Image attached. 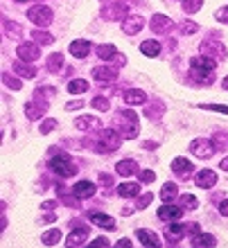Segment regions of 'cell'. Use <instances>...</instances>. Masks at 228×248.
<instances>
[{"label": "cell", "mask_w": 228, "mask_h": 248, "mask_svg": "<svg viewBox=\"0 0 228 248\" xmlns=\"http://www.w3.org/2000/svg\"><path fill=\"white\" fill-rule=\"evenodd\" d=\"M117 124H120V133L124 140H133L138 136V115L133 111H120L117 113Z\"/></svg>", "instance_id": "obj_1"}, {"label": "cell", "mask_w": 228, "mask_h": 248, "mask_svg": "<svg viewBox=\"0 0 228 248\" xmlns=\"http://www.w3.org/2000/svg\"><path fill=\"white\" fill-rule=\"evenodd\" d=\"M52 154H54V158L50 160V170H52L57 176L70 178V176H75V174H77L79 167L72 163V160L65 156V154H57V151H52Z\"/></svg>", "instance_id": "obj_2"}, {"label": "cell", "mask_w": 228, "mask_h": 248, "mask_svg": "<svg viewBox=\"0 0 228 248\" xmlns=\"http://www.w3.org/2000/svg\"><path fill=\"white\" fill-rule=\"evenodd\" d=\"M120 142H122V133L113 129H102L98 138V151H104V154H111V151L120 149Z\"/></svg>", "instance_id": "obj_3"}, {"label": "cell", "mask_w": 228, "mask_h": 248, "mask_svg": "<svg viewBox=\"0 0 228 248\" xmlns=\"http://www.w3.org/2000/svg\"><path fill=\"white\" fill-rule=\"evenodd\" d=\"M190 151L195 154L196 158H212L217 151V142L215 140H208V138H196V140H192L190 142Z\"/></svg>", "instance_id": "obj_4"}, {"label": "cell", "mask_w": 228, "mask_h": 248, "mask_svg": "<svg viewBox=\"0 0 228 248\" xmlns=\"http://www.w3.org/2000/svg\"><path fill=\"white\" fill-rule=\"evenodd\" d=\"M27 18L32 20L34 25H39V27H46L52 23V9L46 5H34L27 9Z\"/></svg>", "instance_id": "obj_5"}, {"label": "cell", "mask_w": 228, "mask_h": 248, "mask_svg": "<svg viewBox=\"0 0 228 248\" xmlns=\"http://www.w3.org/2000/svg\"><path fill=\"white\" fill-rule=\"evenodd\" d=\"M199 50H201V54H206V57H210V59H215L217 63L219 61L226 59V47H224V43H219V41H203L201 46H199Z\"/></svg>", "instance_id": "obj_6"}, {"label": "cell", "mask_w": 228, "mask_h": 248, "mask_svg": "<svg viewBox=\"0 0 228 248\" xmlns=\"http://www.w3.org/2000/svg\"><path fill=\"white\" fill-rule=\"evenodd\" d=\"M104 20H124L127 18V2H113V5L102 9Z\"/></svg>", "instance_id": "obj_7"}, {"label": "cell", "mask_w": 228, "mask_h": 248, "mask_svg": "<svg viewBox=\"0 0 228 248\" xmlns=\"http://www.w3.org/2000/svg\"><path fill=\"white\" fill-rule=\"evenodd\" d=\"M20 61H27V63H34V61L41 57V50L36 43H20L18 50H16Z\"/></svg>", "instance_id": "obj_8"}, {"label": "cell", "mask_w": 228, "mask_h": 248, "mask_svg": "<svg viewBox=\"0 0 228 248\" xmlns=\"http://www.w3.org/2000/svg\"><path fill=\"white\" fill-rule=\"evenodd\" d=\"M156 215H158V219H161V221H181L183 208L172 205V203H165V205H161V208H158Z\"/></svg>", "instance_id": "obj_9"}, {"label": "cell", "mask_w": 228, "mask_h": 248, "mask_svg": "<svg viewBox=\"0 0 228 248\" xmlns=\"http://www.w3.org/2000/svg\"><path fill=\"white\" fill-rule=\"evenodd\" d=\"M46 108H48V104L41 97H36L34 102H27V104H25L27 120H41L43 115H46Z\"/></svg>", "instance_id": "obj_10"}, {"label": "cell", "mask_w": 228, "mask_h": 248, "mask_svg": "<svg viewBox=\"0 0 228 248\" xmlns=\"http://www.w3.org/2000/svg\"><path fill=\"white\" fill-rule=\"evenodd\" d=\"M93 77H95L98 84H113V81H117V70L109 68V65H99V68L93 70Z\"/></svg>", "instance_id": "obj_11"}, {"label": "cell", "mask_w": 228, "mask_h": 248, "mask_svg": "<svg viewBox=\"0 0 228 248\" xmlns=\"http://www.w3.org/2000/svg\"><path fill=\"white\" fill-rule=\"evenodd\" d=\"M143 27H145V18H143V16H127V18L122 20V32L129 34V36L138 34Z\"/></svg>", "instance_id": "obj_12"}, {"label": "cell", "mask_w": 228, "mask_h": 248, "mask_svg": "<svg viewBox=\"0 0 228 248\" xmlns=\"http://www.w3.org/2000/svg\"><path fill=\"white\" fill-rule=\"evenodd\" d=\"M151 25V32L154 34H167L172 27V20L165 16V14H154V18L149 20Z\"/></svg>", "instance_id": "obj_13"}, {"label": "cell", "mask_w": 228, "mask_h": 248, "mask_svg": "<svg viewBox=\"0 0 228 248\" xmlns=\"http://www.w3.org/2000/svg\"><path fill=\"white\" fill-rule=\"evenodd\" d=\"M88 219H91V223H95L98 228H104V230H115V219L109 215H104V212H91L88 215Z\"/></svg>", "instance_id": "obj_14"}, {"label": "cell", "mask_w": 228, "mask_h": 248, "mask_svg": "<svg viewBox=\"0 0 228 248\" xmlns=\"http://www.w3.org/2000/svg\"><path fill=\"white\" fill-rule=\"evenodd\" d=\"M215 68H217V61L206 57V54L190 59V70H215Z\"/></svg>", "instance_id": "obj_15"}, {"label": "cell", "mask_w": 228, "mask_h": 248, "mask_svg": "<svg viewBox=\"0 0 228 248\" xmlns=\"http://www.w3.org/2000/svg\"><path fill=\"white\" fill-rule=\"evenodd\" d=\"M185 232H188V226H181L179 221H172V226L165 228V237H167L170 244H179V239H181Z\"/></svg>", "instance_id": "obj_16"}, {"label": "cell", "mask_w": 228, "mask_h": 248, "mask_svg": "<svg viewBox=\"0 0 228 248\" xmlns=\"http://www.w3.org/2000/svg\"><path fill=\"white\" fill-rule=\"evenodd\" d=\"M75 126L79 131H99L102 129V122L98 118H93V115H81V118L75 120Z\"/></svg>", "instance_id": "obj_17"}, {"label": "cell", "mask_w": 228, "mask_h": 248, "mask_svg": "<svg viewBox=\"0 0 228 248\" xmlns=\"http://www.w3.org/2000/svg\"><path fill=\"white\" fill-rule=\"evenodd\" d=\"M195 183L199 185L201 189H208V187H212V185L217 183V174L212 170H201L199 174H196Z\"/></svg>", "instance_id": "obj_18"}, {"label": "cell", "mask_w": 228, "mask_h": 248, "mask_svg": "<svg viewBox=\"0 0 228 248\" xmlns=\"http://www.w3.org/2000/svg\"><path fill=\"white\" fill-rule=\"evenodd\" d=\"M86 237H88V228L81 226V228H75L70 235L65 237V244H68V246H84Z\"/></svg>", "instance_id": "obj_19"}, {"label": "cell", "mask_w": 228, "mask_h": 248, "mask_svg": "<svg viewBox=\"0 0 228 248\" xmlns=\"http://www.w3.org/2000/svg\"><path fill=\"white\" fill-rule=\"evenodd\" d=\"M136 237L140 239V244L143 246H158V235L154 232V230H147V228H138L136 230Z\"/></svg>", "instance_id": "obj_20"}, {"label": "cell", "mask_w": 228, "mask_h": 248, "mask_svg": "<svg viewBox=\"0 0 228 248\" xmlns=\"http://www.w3.org/2000/svg\"><path fill=\"white\" fill-rule=\"evenodd\" d=\"M68 50H70L72 57L84 59V57H88V52H91V43H88V41H72Z\"/></svg>", "instance_id": "obj_21"}, {"label": "cell", "mask_w": 228, "mask_h": 248, "mask_svg": "<svg viewBox=\"0 0 228 248\" xmlns=\"http://www.w3.org/2000/svg\"><path fill=\"white\" fill-rule=\"evenodd\" d=\"M124 102L129 106H138V104H145L147 102V95L143 91H136V88H129V91H124Z\"/></svg>", "instance_id": "obj_22"}, {"label": "cell", "mask_w": 228, "mask_h": 248, "mask_svg": "<svg viewBox=\"0 0 228 248\" xmlns=\"http://www.w3.org/2000/svg\"><path fill=\"white\" fill-rule=\"evenodd\" d=\"M72 192H75V196H79V199H91V196L95 194V183L81 181V183H77L72 187Z\"/></svg>", "instance_id": "obj_23"}, {"label": "cell", "mask_w": 228, "mask_h": 248, "mask_svg": "<svg viewBox=\"0 0 228 248\" xmlns=\"http://www.w3.org/2000/svg\"><path fill=\"white\" fill-rule=\"evenodd\" d=\"M14 72H16V75H20L23 79H34V77H36V68H34V65H30L27 61H16V63H14Z\"/></svg>", "instance_id": "obj_24"}, {"label": "cell", "mask_w": 228, "mask_h": 248, "mask_svg": "<svg viewBox=\"0 0 228 248\" xmlns=\"http://www.w3.org/2000/svg\"><path fill=\"white\" fill-rule=\"evenodd\" d=\"M115 170H117V174L120 176H131V174H136L138 171V165H136V160H129V158H124V160H120V163L115 165Z\"/></svg>", "instance_id": "obj_25"}, {"label": "cell", "mask_w": 228, "mask_h": 248, "mask_svg": "<svg viewBox=\"0 0 228 248\" xmlns=\"http://www.w3.org/2000/svg\"><path fill=\"white\" fill-rule=\"evenodd\" d=\"M172 171H176L179 176H188L190 171H192V163H190L188 158H174L172 160Z\"/></svg>", "instance_id": "obj_26"}, {"label": "cell", "mask_w": 228, "mask_h": 248, "mask_svg": "<svg viewBox=\"0 0 228 248\" xmlns=\"http://www.w3.org/2000/svg\"><path fill=\"white\" fill-rule=\"evenodd\" d=\"M140 52L145 57H158L161 54V43L158 41H143L140 43Z\"/></svg>", "instance_id": "obj_27"}, {"label": "cell", "mask_w": 228, "mask_h": 248, "mask_svg": "<svg viewBox=\"0 0 228 248\" xmlns=\"http://www.w3.org/2000/svg\"><path fill=\"white\" fill-rule=\"evenodd\" d=\"M217 239L212 235H208V232H199V235L192 237V246L195 248H201V246H215Z\"/></svg>", "instance_id": "obj_28"}, {"label": "cell", "mask_w": 228, "mask_h": 248, "mask_svg": "<svg viewBox=\"0 0 228 248\" xmlns=\"http://www.w3.org/2000/svg\"><path fill=\"white\" fill-rule=\"evenodd\" d=\"M190 75H192V79L199 81V84H212V81H215L212 70H190Z\"/></svg>", "instance_id": "obj_29"}, {"label": "cell", "mask_w": 228, "mask_h": 248, "mask_svg": "<svg viewBox=\"0 0 228 248\" xmlns=\"http://www.w3.org/2000/svg\"><path fill=\"white\" fill-rule=\"evenodd\" d=\"M48 72H59L61 68H64V54H59V52H54V54H50L48 57Z\"/></svg>", "instance_id": "obj_30"}, {"label": "cell", "mask_w": 228, "mask_h": 248, "mask_svg": "<svg viewBox=\"0 0 228 248\" xmlns=\"http://www.w3.org/2000/svg\"><path fill=\"white\" fill-rule=\"evenodd\" d=\"M117 47L115 46H98V57L104 61H113L117 57Z\"/></svg>", "instance_id": "obj_31"}, {"label": "cell", "mask_w": 228, "mask_h": 248, "mask_svg": "<svg viewBox=\"0 0 228 248\" xmlns=\"http://www.w3.org/2000/svg\"><path fill=\"white\" fill-rule=\"evenodd\" d=\"M138 192H140V185L138 183H122L120 187H117V194L124 196V199H129V196H138Z\"/></svg>", "instance_id": "obj_32"}, {"label": "cell", "mask_w": 228, "mask_h": 248, "mask_svg": "<svg viewBox=\"0 0 228 248\" xmlns=\"http://www.w3.org/2000/svg\"><path fill=\"white\" fill-rule=\"evenodd\" d=\"M86 91H88V81H84V79H72L68 84V93H72V95H81Z\"/></svg>", "instance_id": "obj_33"}, {"label": "cell", "mask_w": 228, "mask_h": 248, "mask_svg": "<svg viewBox=\"0 0 228 248\" xmlns=\"http://www.w3.org/2000/svg\"><path fill=\"white\" fill-rule=\"evenodd\" d=\"M32 39L36 41V43H39V46H50V43H54L52 34L43 32V30H34V32H32Z\"/></svg>", "instance_id": "obj_34"}, {"label": "cell", "mask_w": 228, "mask_h": 248, "mask_svg": "<svg viewBox=\"0 0 228 248\" xmlns=\"http://www.w3.org/2000/svg\"><path fill=\"white\" fill-rule=\"evenodd\" d=\"M176 183H165L163 185V189H161V199H163L165 203H170V201H174V196H176Z\"/></svg>", "instance_id": "obj_35"}, {"label": "cell", "mask_w": 228, "mask_h": 248, "mask_svg": "<svg viewBox=\"0 0 228 248\" xmlns=\"http://www.w3.org/2000/svg\"><path fill=\"white\" fill-rule=\"evenodd\" d=\"M59 239H61V232H59V230H48V232H43V237H41V242L46 244V246H54V244H59Z\"/></svg>", "instance_id": "obj_36"}, {"label": "cell", "mask_w": 228, "mask_h": 248, "mask_svg": "<svg viewBox=\"0 0 228 248\" xmlns=\"http://www.w3.org/2000/svg\"><path fill=\"white\" fill-rule=\"evenodd\" d=\"M181 208H185V210H196V208H199V201H196V196H195V194H183V196H181Z\"/></svg>", "instance_id": "obj_37"}, {"label": "cell", "mask_w": 228, "mask_h": 248, "mask_svg": "<svg viewBox=\"0 0 228 248\" xmlns=\"http://www.w3.org/2000/svg\"><path fill=\"white\" fill-rule=\"evenodd\" d=\"M2 81H5V86H9V88H14V91H20L23 88V81L16 77H12L9 72H2Z\"/></svg>", "instance_id": "obj_38"}, {"label": "cell", "mask_w": 228, "mask_h": 248, "mask_svg": "<svg viewBox=\"0 0 228 248\" xmlns=\"http://www.w3.org/2000/svg\"><path fill=\"white\" fill-rule=\"evenodd\" d=\"M161 113H163V104H161V102H156V104H149V106H147L145 115H147L149 120H156V118H161Z\"/></svg>", "instance_id": "obj_39"}, {"label": "cell", "mask_w": 228, "mask_h": 248, "mask_svg": "<svg viewBox=\"0 0 228 248\" xmlns=\"http://www.w3.org/2000/svg\"><path fill=\"white\" fill-rule=\"evenodd\" d=\"M203 7V0H183V9L188 14H196Z\"/></svg>", "instance_id": "obj_40"}, {"label": "cell", "mask_w": 228, "mask_h": 248, "mask_svg": "<svg viewBox=\"0 0 228 248\" xmlns=\"http://www.w3.org/2000/svg\"><path fill=\"white\" fill-rule=\"evenodd\" d=\"M91 104H93V108H95V111H99V113H104V111H109V108H111V104H109V99H106V97H95Z\"/></svg>", "instance_id": "obj_41"}, {"label": "cell", "mask_w": 228, "mask_h": 248, "mask_svg": "<svg viewBox=\"0 0 228 248\" xmlns=\"http://www.w3.org/2000/svg\"><path fill=\"white\" fill-rule=\"evenodd\" d=\"M57 129V120H43V122H41V126H39V131L41 133H43V136H46V133H52V131Z\"/></svg>", "instance_id": "obj_42"}, {"label": "cell", "mask_w": 228, "mask_h": 248, "mask_svg": "<svg viewBox=\"0 0 228 248\" xmlns=\"http://www.w3.org/2000/svg\"><path fill=\"white\" fill-rule=\"evenodd\" d=\"M54 95V88L52 86H41V88H36V91H34V97H52Z\"/></svg>", "instance_id": "obj_43"}, {"label": "cell", "mask_w": 228, "mask_h": 248, "mask_svg": "<svg viewBox=\"0 0 228 248\" xmlns=\"http://www.w3.org/2000/svg\"><path fill=\"white\" fill-rule=\"evenodd\" d=\"M181 32L183 34H195V32H199V25L192 23V20H185V23H181Z\"/></svg>", "instance_id": "obj_44"}, {"label": "cell", "mask_w": 228, "mask_h": 248, "mask_svg": "<svg viewBox=\"0 0 228 248\" xmlns=\"http://www.w3.org/2000/svg\"><path fill=\"white\" fill-rule=\"evenodd\" d=\"M203 111H215V113H226L228 115V106H222V104H201Z\"/></svg>", "instance_id": "obj_45"}, {"label": "cell", "mask_w": 228, "mask_h": 248, "mask_svg": "<svg viewBox=\"0 0 228 248\" xmlns=\"http://www.w3.org/2000/svg\"><path fill=\"white\" fill-rule=\"evenodd\" d=\"M215 20H219V23H224V25H228V7H219L215 12Z\"/></svg>", "instance_id": "obj_46"}, {"label": "cell", "mask_w": 228, "mask_h": 248, "mask_svg": "<svg viewBox=\"0 0 228 248\" xmlns=\"http://www.w3.org/2000/svg\"><path fill=\"white\" fill-rule=\"evenodd\" d=\"M151 201H154V194H143V196H140V199H138L136 208H138V210H145V208H147V205H149Z\"/></svg>", "instance_id": "obj_47"}, {"label": "cell", "mask_w": 228, "mask_h": 248, "mask_svg": "<svg viewBox=\"0 0 228 248\" xmlns=\"http://www.w3.org/2000/svg\"><path fill=\"white\" fill-rule=\"evenodd\" d=\"M5 32L14 34V36H20V27L16 23H12V20H5Z\"/></svg>", "instance_id": "obj_48"}, {"label": "cell", "mask_w": 228, "mask_h": 248, "mask_svg": "<svg viewBox=\"0 0 228 248\" xmlns=\"http://www.w3.org/2000/svg\"><path fill=\"white\" fill-rule=\"evenodd\" d=\"M215 142H217V149H228V136L226 133H217Z\"/></svg>", "instance_id": "obj_49"}, {"label": "cell", "mask_w": 228, "mask_h": 248, "mask_svg": "<svg viewBox=\"0 0 228 248\" xmlns=\"http://www.w3.org/2000/svg\"><path fill=\"white\" fill-rule=\"evenodd\" d=\"M154 181V171H140V183H151Z\"/></svg>", "instance_id": "obj_50"}, {"label": "cell", "mask_w": 228, "mask_h": 248, "mask_svg": "<svg viewBox=\"0 0 228 248\" xmlns=\"http://www.w3.org/2000/svg\"><path fill=\"white\" fill-rule=\"evenodd\" d=\"M77 108H84V102L79 99V102H68L65 104V111H77Z\"/></svg>", "instance_id": "obj_51"}, {"label": "cell", "mask_w": 228, "mask_h": 248, "mask_svg": "<svg viewBox=\"0 0 228 248\" xmlns=\"http://www.w3.org/2000/svg\"><path fill=\"white\" fill-rule=\"evenodd\" d=\"M99 181H102V185H104V187H111V185H113V178L109 176V174H99Z\"/></svg>", "instance_id": "obj_52"}, {"label": "cell", "mask_w": 228, "mask_h": 248, "mask_svg": "<svg viewBox=\"0 0 228 248\" xmlns=\"http://www.w3.org/2000/svg\"><path fill=\"white\" fill-rule=\"evenodd\" d=\"M57 205H59L57 201H43V203H41V208H43V210H54Z\"/></svg>", "instance_id": "obj_53"}, {"label": "cell", "mask_w": 228, "mask_h": 248, "mask_svg": "<svg viewBox=\"0 0 228 248\" xmlns=\"http://www.w3.org/2000/svg\"><path fill=\"white\" fill-rule=\"evenodd\" d=\"M91 246H109V239H104V237H99V239L91 242Z\"/></svg>", "instance_id": "obj_54"}, {"label": "cell", "mask_w": 228, "mask_h": 248, "mask_svg": "<svg viewBox=\"0 0 228 248\" xmlns=\"http://www.w3.org/2000/svg\"><path fill=\"white\" fill-rule=\"evenodd\" d=\"M219 212H222L224 217H228V199H226V201L219 203Z\"/></svg>", "instance_id": "obj_55"}, {"label": "cell", "mask_w": 228, "mask_h": 248, "mask_svg": "<svg viewBox=\"0 0 228 248\" xmlns=\"http://www.w3.org/2000/svg\"><path fill=\"white\" fill-rule=\"evenodd\" d=\"M43 221H46V223H52V221H57V217H54L52 212H50V215H46V217H43Z\"/></svg>", "instance_id": "obj_56"}, {"label": "cell", "mask_w": 228, "mask_h": 248, "mask_svg": "<svg viewBox=\"0 0 228 248\" xmlns=\"http://www.w3.org/2000/svg\"><path fill=\"white\" fill-rule=\"evenodd\" d=\"M113 63H117V65H124V63H127V61H124V57H122V54H117L115 59H113Z\"/></svg>", "instance_id": "obj_57"}, {"label": "cell", "mask_w": 228, "mask_h": 248, "mask_svg": "<svg viewBox=\"0 0 228 248\" xmlns=\"http://www.w3.org/2000/svg\"><path fill=\"white\" fill-rule=\"evenodd\" d=\"M117 246H122V248H129V246H131V242H129V239H120V242H117Z\"/></svg>", "instance_id": "obj_58"}, {"label": "cell", "mask_w": 228, "mask_h": 248, "mask_svg": "<svg viewBox=\"0 0 228 248\" xmlns=\"http://www.w3.org/2000/svg\"><path fill=\"white\" fill-rule=\"evenodd\" d=\"M219 167H222V170H224V171H228V156H226V158H224L222 163H219Z\"/></svg>", "instance_id": "obj_59"}, {"label": "cell", "mask_w": 228, "mask_h": 248, "mask_svg": "<svg viewBox=\"0 0 228 248\" xmlns=\"http://www.w3.org/2000/svg\"><path fill=\"white\" fill-rule=\"evenodd\" d=\"M222 86H224V91H228V75H226V79L222 81Z\"/></svg>", "instance_id": "obj_60"}, {"label": "cell", "mask_w": 228, "mask_h": 248, "mask_svg": "<svg viewBox=\"0 0 228 248\" xmlns=\"http://www.w3.org/2000/svg\"><path fill=\"white\" fill-rule=\"evenodd\" d=\"M14 2H27V0H14Z\"/></svg>", "instance_id": "obj_61"}, {"label": "cell", "mask_w": 228, "mask_h": 248, "mask_svg": "<svg viewBox=\"0 0 228 248\" xmlns=\"http://www.w3.org/2000/svg\"><path fill=\"white\" fill-rule=\"evenodd\" d=\"M102 2H106V0H102Z\"/></svg>", "instance_id": "obj_62"}]
</instances>
